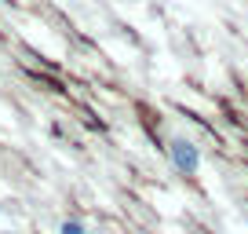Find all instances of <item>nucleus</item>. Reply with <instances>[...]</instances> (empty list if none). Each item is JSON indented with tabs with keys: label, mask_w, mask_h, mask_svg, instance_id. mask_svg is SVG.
<instances>
[{
	"label": "nucleus",
	"mask_w": 248,
	"mask_h": 234,
	"mask_svg": "<svg viewBox=\"0 0 248 234\" xmlns=\"http://www.w3.org/2000/svg\"><path fill=\"white\" fill-rule=\"evenodd\" d=\"M168 161L175 172H183V176H194L197 168H201V147H194L190 139H171L168 143Z\"/></svg>",
	"instance_id": "nucleus-1"
},
{
	"label": "nucleus",
	"mask_w": 248,
	"mask_h": 234,
	"mask_svg": "<svg viewBox=\"0 0 248 234\" xmlns=\"http://www.w3.org/2000/svg\"><path fill=\"white\" fill-rule=\"evenodd\" d=\"M59 234H88V227L80 223V219H62V227H59Z\"/></svg>",
	"instance_id": "nucleus-2"
}]
</instances>
